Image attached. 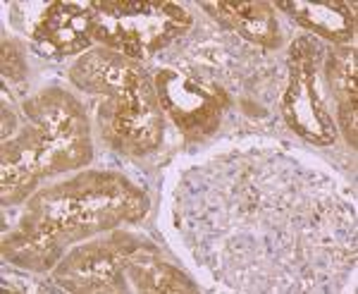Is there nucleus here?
<instances>
[{
  "instance_id": "nucleus-16",
  "label": "nucleus",
  "mask_w": 358,
  "mask_h": 294,
  "mask_svg": "<svg viewBox=\"0 0 358 294\" xmlns=\"http://www.w3.org/2000/svg\"><path fill=\"white\" fill-rule=\"evenodd\" d=\"M24 72V60L13 41H3V74L5 77L20 79Z\"/></svg>"
},
{
  "instance_id": "nucleus-8",
  "label": "nucleus",
  "mask_w": 358,
  "mask_h": 294,
  "mask_svg": "<svg viewBox=\"0 0 358 294\" xmlns=\"http://www.w3.org/2000/svg\"><path fill=\"white\" fill-rule=\"evenodd\" d=\"M38 48L48 55L82 53L94 41L91 34V8L74 3H53L34 29Z\"/></svg>"
},
{
  "instance_id": "nucleus-10",
  "label": "nucleus",
  "mask_w": 358,
  "mask_h": 294,
  "mask_svg": "<svg viewBox=\"0 0 358 294\" xmlns=\"http://www.w3.org/2000/svg\"><path fill=\"white\" fill-rule=\"evenodd\" d=\"M203 8L224 27L239 31L248 41L277 48L280 46V27H277L275 13L268 3H203Z\"/></svg>"
},
{
  "instance_id": "nucleus-4",
  "label": "nucleus",
  "mask_w": 358,
  "mask_h": 294,
  "mask_svg": "<svg viewBox=\"0 0 358 294\" xmlns=\"http://www.w3.org/2000/svg\"><path fill=\"white\" fill-rule=\"evenodd\" d=\"M322 57H325V50L310 36H301L292 46V77L282 98V113H285L287 125L306 141L330 146L337 139V127H334L332 113L327 111L320 77H317Z\"/></svg>"
},
{
  "instance_id": "nucleus-14",
  "label": "nucleus",
  "mask_w": 358,
  "mask_h": 294,
  "mask_svg": "<svg viewBox=\"0 0 358 294\" xmlns=\"http://www.w3.org/2000/svg\"><path fill=\"white\" fill-rule=\"evenodd\" d=\"M325 67L337 103H356V50H334L327 55Z\"/></svg>"
},
{
  "instance_id": "nucleus-6",
  "label": "nucleus",
  "mask_w": 358,
  "mask_h": 294,
  "mask_svg": "<svg viewBox=\"0 0 358 294\" xmlns=\"http://www.w3.org/2000/svg\"><path fill=\"white\" fill-rule=\"evenodd\" d=\"M155 94L187 139H203L213 134L227 108V94L220 86L206 84L177 70H163L155 77Z\"/></svg>"
},
{
  "instance_id": "nucleus-11",
  "label": "nucleus",
  "mask_w": 358,
  "mask_h": 294,
  "mask_svg": "<svg viewBox=\"0 0 358 294\" xmlns=\"http://www.w3.org/2000/svg\"><path fill=\"white\" fill-rule=\"evenodd\" d=\"M127 290L129 292H194L192 280L141 244L127 258Z\"/></svg>"
},
{
  "instance_id": "nucleus-13",
  "label": "nucleus",
  "mask_w": 358,
  "mask_h": 294,
  "mask_svg": "<svg viewBox=\"0 0 358 294\" xmlns=\"http://www.w3.org/2000/svg\"><path fill=\"white\" fill-rule=\"evenodd\" d=\"M3 256L8 261L17 263V266H24L29 270H50L60 261L62 246L53 244L48 239H38L22 232H15L3 241Z\"/></svg>"
},
{
  "instance_id": "nucleus-1",
  "label": "nucleus",
  "mask_w": 358,
  "mask_h": 294,
  "mask_svg": "<svg viewBox=\"0 0 358 294\" xmlns=\"http://www.w3.org/2000/svg\"><path fill=\"white\" fill-rule=\"evenodd\" d=\"M148 213V196L115 172H84L38 192L27 204L22 230L53 244L94 237L120 223H136Z\"/></svg>"
},
{
  "instance_id": "nucleus-15",
  "label": "nucleus",
  "mask_w": 358,
  "mask_h": 294,
  "mask_svg": "<svg viewBox=\"0 0 358 294\" xmlns=\"http://www.w3.org/2000/svg\"><path fill=\"white\" fill-rule=\"evenodd\" d=\"M339 127H342L346 141L351 144V146H356L358 144V136H356V130H358V111H356V103H339Z\"/></svg>"
},
{
  "instance_id": "nucleus-2",
  "label": "nucleus",
  "mask_w": 358,
  "mask_h": 294,
  "mask_svg": "<svg viewBox=\"0 0 358 294\" xmlns=\"http://www.w3.org/2000/svg\"><path fill=\"white\" fill-rule=\"evenodd\" d=\"M29 125L13 139H3L5 170H17L31 177L55 175L89 165L91 146L89 120L77 98L60 89H50L24 103Z\"/></svg>"
},
{
  "instance_id": "nucleus-5",
  "label": "nucleus",
  "mask_w": 358,
  "mask_h": 294,
  "mask_svg": "<svg viewBox=\"0 0 358 294\" xmlns=\"http://www.w3.org/2000/svg\"><path fill=\"white\" fill-rule=\"evenodd\" d=\"M163 106L146 72L120 96L98 108V125L106 141L117 151L141 155L158 148L163 136Z\"/></svg>"
},
{
  "instance_id": "nucleus-12",
  "label": "nucleus",
  "mask_w": 358,
  "mask_h": 294,
  "mask_svg": "<svg viewBox=\"0 0 358 294\" xmlns=\"http://www.w3.org/2000/svg\"><path fill=\"white\" fill-rule=\"evenodd\" d=\"M277 8L289 13L303 29L327 38L332 43L351 41L356 29L354 13L346 3L332 0V3H306V0H294V3H277Z\"/></svg>"
},
{
  "instance_id": "nucleus-3",
  "label": "nucleus",
  "mask_w": 358,
  "mask_h": 294,
  "mask_svg": "<svg viewBox=\"0 0 358 294\" xmlns=\"http://www.w3.org/2000/svg\"><path fill=\"white\" fill-rule=\"evenodd\" d=\"M192 29V17L175 3H91V34L106 48L138 60Z\"/></svg>"
},
{
  "instance_id": "nucleus-7",
  "label": "nucleus",
  "mask_w": 358,
  "mask_h": 294,
  "mask_svg": "<svg viewBox=\"0 0 358 294\" xmlns=\"http://www.w3.org/2000/svg\"><path fill=\"white\" fill-rule=\"evenodd\" d=\"M138 244L131 234H115L79 246L55 268V282L69 292H129L127 258Z\"/></svg>"
},
{
  "instance_id": "nucleus-9",
  "label": "nucleus",
  "mask_w": 358,
  "mask_h": 294,
  "mask_svg": "<svg viewBox=\"0 0 358 294\" xmlns=\"http://www.w3.org/2000/svg\"><path fill=\"white\" fill-rule=\"evenodd\" d=\"M141 74L143 70L134 60L120 55L117 50L98 48V50H89V53L79 57L74 62L69 77H72V82L79 89L113 98L129 89Z\"/></svg>"
}]
</instances>
